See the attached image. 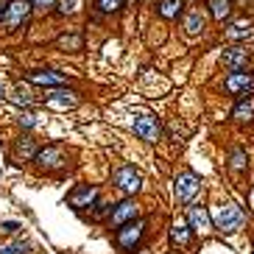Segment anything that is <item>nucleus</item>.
<instances>
[{
	"instance_id": "nucleus-13",
	"label": "nucleus",
	"mask_w": 254,
	"mask_h": 254,
	"mask_svg": "<svg viewBox=\"0 0 254 254\" xmlns=\"http://www.w3.org/2000/svg\"><path fill=\"white\" fill-rule=\"evenodd\" d=\"M14 157L20 159V162H34L36 151H39V145H36V140L31 137V134H23V137H17L14 140Z\"/></svg>"
},
{
	"instance_id": "nucleus-27",
	"label": "nucleus",
	"mask_w": 254,
	"mask_h": 254,
	"mask_svg": "<svg viewBox=\"0 0 254 254\" xmlns=\"http://www.w3.org/2000/svg\"><path fill=\"white\" fill-rule=\"evenodd\" d=\"M31 252V243L28 240H14V243L0 246V254H28Z\"/></svg>"
},
{
	"instance_id": "nucleus-6",
	"label": "nucleus",
	"mask_w": 254,
	"mask_h": 254,
	"mask_svg": "<svg viewBox=\"0 0 254 254\" xmlns=\"http://www.w3.org/2000/svg\"><path fill=\"white\" fill-rule=\"evenodd\" d=\"M34 162H36V168H39V170L51 173V170H56V168L67 165V151L61 148V145H45V148L36 151Z\"/></svg>"
},
{
	"instance_id": "nucleus-2",
	"label": "nucleus",
	"mask_w": 254,
	"mask_h": 254,
	"mask_svg": "<svg viewBox=\"0 0 254 254\" xmlns=\"http://www.w3.org/2000/svg\"><path fill=\"white\" fill-rule=\"evenodd\" d=\"M215 226L224 232V235H232V232H237V229L243 226V221H246V215H243V210L237 207V204H232V201H226V204H221L218 210H215Z\"/></svg>"
},
{
	"instance_id": "nucleus-10",
	"label": "nucleus",
	"mask_w": 254,
	"mask_h": 254,
	"mask_svg": "<svg viewBox=\"0 0 254 254\" xmlns=\"http://www.w3.org/2000/svg\"><path fill=\"white\" fill-rule=\"evenodd\" d=\"M224 89L232 92V95H252L254 92V76L243 70H232V76H226L224 81Z\"/></svg>"
},
{
	"instance_id": "nucleus-25",
	"label": "nucleus",
	"mask_w": 254,
	"mask_h": 254,
	"mask_svg": "<svg viewBox=\"0 0 254 254\" xmlns=\"http://www.w3.org/2000/svg\"><path fill=\"white\" fill-rule=\"evenodd\" d=\"M126 6V0H95V11L98 14H114Z\"/></svg>"
},
{
	"instance_id": "nucleus-7",
	"label": "nucleus",
	"mask_w": 254,
	"mask_h": 254,
	"mask_svg": "<svg viewBox=\"0 0 254 254\" xmlns=\"http://www.w3.org/2000/svg\"><path fill=\"white\" fill-rule=\"evenodd\" d=\"M45 106H51V109H61V112H67V109H76L79 106V95L73 92V89H64V84L61 87H51L48 92H45Z\"/></svg>"
},
{
	"instance_id": "nucleus-18",
	"label": "nucleus",
	"mask_w": 254,
	"mask_h": 254,
	"mask_svg": "<svg viewBox=\"0 0 254 254\" xmlns=\"http://www.w3.org/2000/svg\"><path fill=\"white\" fill-rule=\"evenodd\" d=\"M254 34V23L252 20H237V23H232V26L226 28V36L229 39H246V36Z\"/></svg>"
},
{
	"instance_id": "nucleus-24",
	"label": "nucleus",
	"mask_w": 254,
	"mask_h": 254,
	"mask_svg": "<svg viewBox=\"0 0 254 254\" xmlns=\"http://www.w3.org/2000/svg\"><path fill=\"white\" fill-rule=\"evenodd\" d=\"M81 9V0H56V14L59 17H70V14H76V11Z\"/></svg>"
},
{
	"instance_id": "nucleus-3",
	"label": "nucleus",
	"mask_w": 254,
	"mask_h": 254,
	"mask_svg": "<svg viewBox=\"0 0 254 254\" xmlns=\"http://www.w3.org/2000/svg\"><path fill=\"white\" fill-rule=\"evenodd\" d=\"M142 235H145V221H140V218L126 221V224H120L114 229V243L120 246L123 252H132L134 246L142 240Z\"/></svg>"
},
{
	"instance_id": "nucleus-4",
	"label": "nucleus",
	"mask_w": 254,
	"mask_h": 254,
	"mask_svg": "<svg viewBox=\"0 0 254 254\" xmlns=\"http://www.w3.org/2000/svg\"><path fill=\"white\" fill-rule=\"evenodd\" d=\"M198 190H201V179H198L193 170H182V173L176 176L173 196H176V201H179V204H190Z\"/></svg>"
},
{
	"instance_id": "nucleus-31",
	"label": "nucleus",
	"mask_w": 254,
	"mask_h": 254,
	"mask_svg": "<svg viewBox=\"0 0 254 254\" xmlns=\"http://www.w3.org/2000/svg\"><path fill=\"white\" fill-rule=\"evenodd\" d=\"M31 6L39 11H53L56 9V0H31Z\"/></svg>"
},
{
	"instance_id": "nucleus-32",
	"label": "nucleus",
	"mask_w": 254,
	"mask_h": 254,
	"mask_svg": "<svg viewBox=\"0 0 254 254\" xmlns=\"http://www.w3.org/2000/svg\"><path fill=\"white\" fill-rule=\"evenodd\" d=\"M3 98H6V84L0 81V101H3Z\"/></svg>"
},
{
	"instance_id": "nucleus-29",
	"label": "nucleus",
	"mask_w": 254,
	"mask_h": 254,
	"mask_svg": "<svg viewBox=\"0 0 254 254\" xmlns=\"http://www.w3.org/2000/svg\"><path fill=\"white\" fill-rule=\"evenodd\" d=\"M112 210H114V204H95V212H92V218L101 221V218H106V215H112Z\"/></svg>"
},
{
	"instance_id": "nucleus-1",
	"label": "nucleus",
	"mask_w": 254,
	"mask_h": 254,
	"mask_svg": "<svg viewBox=\"0 0 254 254\" xmlns=\"http://www.w3.org/2000/svg\"><path fill=\"white\" fill-rule=\"evenodd\" d=\"M31 11H34L31 0H9L6 9H3V14H0V26H3V31L14 34V31H20V28H26Z\"/></svg>"
},
{
	"instance_id": "nucleus-5",
	"label": "nucleus",
	"mask_w": 254,
	"mask_h": 254,
	"mask_svg": "<svg viewBox=\"0 0 254 254\" xmlns=\"http://www.w3.org/2000/svg\"><path fill=\"white\" fill-rule=\"evenodd\" d=\"M112 184L120 190V193L134 196V193H140L142 176H140V170H137L134 165H123V168H117V170L112 173Z\"/></svg>"
},
{
	"instance_id": "nucleus-21",
	"label": "nucleus",
	"mask_w": 254,
	"mask_h": 254,
	"mask_svg": "<svg viewBox=\"0 0 254 254\" xmlns=\"http://www.w3.org/2000/svg\"><path fill=\"white\" fill-rule=\"evenodd\" d=\"M190 229H193V226L173 224V226H170V243H173V246H187V243H190Z\"/></svg>"
},
{
	"instance_id": "nucleus-16",
	"label": "nucleus",
	"mask_w": 254,
	"mask_h": 254,
	"mask_svg": "<svg viewBox=\"0 0 254 254\" xmlns=\"http://www.w3.org/2000/svg\"><path fill=\"white\" fill-rule=\"evenodd\" d=\"M56 48L64 53H79L81 48H84V36H81V31H67V34L56 36Z\"/></svg>"
},
{
	"instance_id": "nucleus-26",
	"label": "nucleus",
	"mask_w": 254,
	"mask_h": 254,
	"mask_svg": "<svg viewBox=\"0 0 254 254\" xmlns=\"http://www.w3.org/2000/svg\"><path fill=\"white\" fill-rule=\"evenodd\" d=\"M232 117H235V120H240V123H249L254 117V106L249 104V101H240V104L232 109Z\"/></svg>"
},
{
	"instance_id": "nucleus-20",
	"label": "nucleus",
	"mask_w": 254,
	"mask_h": 254,
	"mask_svg": "<svg viewBox=\"0 0 254 254\" xmlns=\"http://www.w3.org/2000/svg\"><path fill=\"white\" fill-rule=\"evenodd\" d=\"M182 6H184L182 0H159L157 14H159V17H165V20H173V17H179Z\"/></svg>"
},
{
	"instance_id": "nucleus-28",
	"label": "nucleus",
	"mask_w": 254,
	"mask_h": 254,
	"mask_svg": "<svg viewBox=\"0 0 254 254\" xmlns=\"http://www.w3.org/2000/svg\"><path fill=\"white\" fill-rule=\"evenodd\" d=\"M17 123L23 126V129H34L36 123H39V117H36L34 112H23V114L17 117Z\"/></svg>"
},
{
	"instance_id": "nucleus-12",
	"label": "nucleus",
	"mask_w": 254,
	"mask_h": 254,
	"mask_svg": "<svg viewBox=\"0 0 254 254\" xmlns=\"http://www.w3.org/2000/svg\"><path fill=\"white\" fill-rule=\"evenodd\" d=\"M137 212H140V207H137L132 198H126V201L114 204V210H112V215H109V221H112V226L117 229L120 224H126V221H134V218H137Z\"/></svg>"
},
{
	"instance_id": "nucleus-14",
	"label": "nucleus",
	"mask_w": 254,
	"mask_h": 254,
	"mask_svg": "<svg viewBox=\"0 0 254 254\" xmlns=\"http://www.w3.org/2000/svg\"><path fill=\"white\" fill-rule=\"evenodd\" d=\"M221 64L226 70H243L246 64H249V53L240 51V48H229V51L221 53Z\"/></svg>"
},
{
	"instance_id": "nucleus-11",
	"label": "nucleus",
	"mask_w": 254,
	"mask_h": 254,
	"mask_svg": "<svg viewBox=\"0 0 254 254\" xmlns=\"http://www.w3.org/2000/svg\"><path fill=\"white\" fill-rule=\"evenodd\" d=\"M28 84H36V87H61V84H67V73H59V70H31L26 76Z\"/></svg>"
},
{
	"instance_id": "nucleus-8",
	"label": "nucleus",
	"mask_w": 254,
	"mask_h": 254,
	"mask_svg": "<svg viewBox=\"0 0 254 254\" xmlns=\"http://www.w3.org/2000/svg\"><path fill=\"white\" fill-rule=\"evenodd\" d=\"M95 201H98V187H92V184H79V187H73L70 193H67V204L76 212L87 210V207H95Z\"/></svg>"
},
{
	"instance_id": "nucleus-22",
	"label": "nucleus",
	"mask_w": 254,
	"mask_h": 254,
	"mask_svg": "<svg viewBox=\"0 0 254 254\" xmlns=\"http://www.w3.org/2000/svg\"><path fill=\"white\" fill-rule=\"evenodd\" d=\"M229 168L235 170V173H246V168H249V157H246L243 148H235L229 154Z\"/></svg>"
},
{
	"instance_id": "nucleus-9",
	"label": "nucleus",
	"mask_w": 254,
	"mask_h": 254,
	"mask_svg": "<svg viewBox=\"0 0 254 254\" xmlns=\"http://www.w3.org/2000/svg\"><path fill=\"white\" fill-rule=\"evenodd\" d=\"M134 134L145 142H159L162 140V126L154 114H140L137 120H134Z\"/></svg>"
},
{
	"instance_id": "nucleus-23",
	"label": "nucleus",
	"mask_w": 254,
	"mask_h": 254,
	"mask_svg": "<svg viewBox=\"0 0 254 254\" xmlns=\"http://www.w3.org/2000/svg\"><path fill=\"white\" fill-rule=\"evenodd\" d=\"M210 11H212V17L215 20H224L229 17V11H232V0H210Z\"/></svg>"
},
{
	"instance_id": "nucleus-17",
	"label": "nucleus",
	"mask_w": 254,
	"mask_h": 254,
	"mask_svg": "<svg viewBox=\"0 0 254 254\" xmlns=\"http://www.w3.org/2000/svg\"><path fill=\"white\" fill-rule=\"evenodd\" d=\"M9 101H11L14 106H20V109H28V106H34V92H31L26 84H17V87L11 89Z\"/></svg>"
},
{
	"instance_id": "nucleus-30",
	"label": "nucleus",
	"mask_w": 254,
	"mask_h": 254,
	"mask_svg": "<svg viewBox=\"0 0 254 254\" xmlns=\"http://www.w3.org/2000/svg\"><path fill=\"white\" fill-rule=\"evenodd\" d=\"M20 229H23V224H17V221H0V232H6V235H17Z\"/></svg>"
},
{
	"instance_id": "nucleus-19",
	"label": "nucleus",
	"mask_w": 254,
	"mask_h": 254,
	"mask_svg": "<svg viewBox=\"0 0 254 254\" xmlns=\"http://www.w3.org/2000/svg\"><path fill=\"white\" fill-rule=\"evenodd\" d=\"M184 31L187 36H198L204 31V14L201 11H190L187 17H184Z\"/></svg>"
},
{
	"instance_id": "nucleus-15",
	"label": "nucleus",
	"mask_w": 254,
	"mask_h": 254,
	"mask_svg": "<svg viewBox=\"0 0 254 254\" xmlns=\"http://www.w3.org/2000/svg\"><path fill=\"white\" fill-rule=\"evenodd\" d=\"M187 218H190V226H193L196 232H210V229H212V218H210V212L204 210L201 204L190 207V210H187Z\"/></svg>"
}]
</instances>
